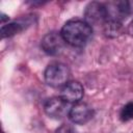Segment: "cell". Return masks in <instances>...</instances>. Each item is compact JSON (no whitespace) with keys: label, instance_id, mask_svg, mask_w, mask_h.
<instances>
[{"label":"cell","instance_id":"cell-10","mask_svg":"<svg viewBox=\"0 0 133 133\" xmlns=\"http://www.w3.org/2000/svg\"><path fill=\"white\" fill-rule=\"evenodd\" d=\"M22 30H23V25L22 24L16 23V22L7 23V24H5L1 27V36L3 38L4 37H9V36H12L15 34L20 33Z\"/></svg>","mask_w":133,"mask_h":133},{"label":"cell","instance_id":"cell-9","mask_svg":"<svg viewBox=\"0 0 133 133\" xmlns=\"http://www.w3.org/2000/svg\"><path fill=\"white\" fill-rule=\"evenodd\" d=\"M104 33L109 37H116L123 33V23L107 20L103 25Z\"/></svg>","mask_w":133,"mask_h":133},{"label":"cell","instance_id":"cell-11","mask_svg":"<svg viewBox=\"0 0 133 133\" xmlns=\"http://www.w3.org/2000/svg\"><path fill=\"white\" fill-rule=\"evenodd\" d=\"M119 117L122 121L127 122L133 118V102H129L127 103L121 110L119 113Z\"/></svg>","mask_w":133,"mask_h":133},{"label":"cell","instance_id":"cell-2","mask_svg":"<svg viewBox=\"0 0 133 133\" xmlns=\"http://www.w3.org/2000/svg\"><path fill=\"white\" fill-rule=\"evenodd\" d=\"M70 70L61 62L50 63L45 71L46 82L53 87H62L69 82Z\"/></svg>","mask_w":133,"mask_h":133},{"label":"cell","instance_id":"cell-6","mask_svg":"<svg viewBox=\"0 0 133 133\" xmlns=\"http://www.w3.org/2000/svg\"><path fill=\"white\" fill-rule=\"evenodd\" d=\"M65 44L66 43L64 42L60 32L52 31V32L47 33L43 37L41 46L47 54L54 56V55H58L62 52Z\"/></svg>","mask_w":133,"mask_h":133},{"label":"cell","instance_id":"cell-13","mask_svg":"<svg viewBox=\"0 0 133 133\" xmlns=\"http://www.w3.org/2000/svg\"><path fill=\"white\" fill-rule=\"evenodd\" d=\"M128 30H129L130 34H131V35H133V21H132V22H131V24L129 25V28H128Z\"/></svg>","mask_w":133,"mask_h":133},{"label":"cell","instance_id":"cell-4","mask_svg":"<svg viewBox=\"0 0 133 133\" xmlns=\"http://www.w3.org/2000/svg\"><path fill=\"white\" fill-rule=\"evenodd\" d=\"M107 20L123 23V21L131 14V4L128 1H110L105 4Z\"/></svg>","mask_w":133,"mask_h":133},{"label":"cell","instance_id":"cell-1","mask_svg":"<svg viewBox=\"0 0 133 133\" xmlns=\"http://www.w3.org/2000/svg\"><path fill=\"white\" fill-rule=\"evenodd\" d=\"M60 33L66 44L73 47H82L89 41L92 29L85 21L70 20L63 25Z\"/></svg>","mask_w":133,"mask_h":133},{"label":"cell","instance_id":"cell-7","mask_svg":"<svg viewBox=\"0 0 133 133\" xmlns=\"http://www.w3.org/2000/svg\"><path fill=\"white\" fill-rule=\"evenodd\" d=\"M92 115H94V111H92L91 107H89L87 104L81 103V102L75 103L71 107V110L69 112L70 119L74 124H78V125L86 124L87 122H89L91 119Z\"/></svg>","mask_w":133,"mask_h":133},{"label":"cell","instance_id":"cell-8","mask_svg":"<svg viewBox=\"0 0 133 133\" xmlns=\"http://www.w3.org/2000/svg\"><path fill=\"white\" fill-rule=\"evenodd\" d=\"M84 94L83 86L78 81H70L61 87L60 97L68 103H78Z\"/></svg>","mask_w":133,"mask_h":133},{"label":"cell","instance_id":"cell-5","mask_svg":"<svg viewBox=\"0 0 133 133\" xmlns=\"http://www.w3.org/2000/svg\"><path fill=\"white\" fill-rule=\"evenodd\" d=\"M84 21L90 26L104 25V23L107 21L105 4L100 2L88 3L84 10Z\"/></svg>","mask_w":133,"mask_h":133},{"label":"cell","instance_id":"cell-3","mask_svg":"<svg viewBox=\"0 0 133 133\" xmlns=\"http://www.w3.org/2000/svg\"><path fill=\"white\" fill-rule=\"evenodd\" d=\"M70 103L64 101L60 96L59 97H53L45 103L44 109L48 116L52 118H62L66 115H69V112L71 110Z\"/></svg>","mask_w":133,"mask_h":133},{"label":"cell","instance_id":"cell-12","mask_svg":"<svg viewBox=\"0 0 133 133\" xmlns=\"http://www.w3.org/2000/svg\"><path fill=\"white\" fill-rule=\"evenodd\" d=\"M55 133H76V132H75V129L71 125L63 124V125H61L60 127H58L56 129Z\"/></svg>","mask_w":133,"mask_h":133}]
</instances>
